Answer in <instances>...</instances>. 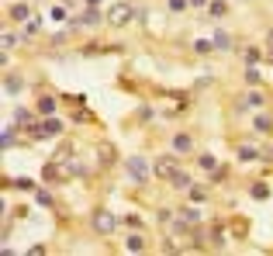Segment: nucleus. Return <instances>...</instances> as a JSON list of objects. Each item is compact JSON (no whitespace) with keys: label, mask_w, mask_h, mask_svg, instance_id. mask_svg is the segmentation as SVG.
<instances>
[{"label":"nucleus","mask_w":273,"mask_h":256,"mask_svg":"<svg viewBox=\"0 0 273 256\" xmlns=\"http://www.w3.org/2000/svg\"><path fill=\"white\" fill-rule=\"evenodd\" d=\"M14 121H18V125H31V111H21V107H18V111H14Z\"/></svg>","instance_id":"22"},{"label":"nucleus","mask_w":273,"mask_h":256,"mask_svg":"<svg viewBox=\"0 0 273 256\" xmlns=\"http://www.w3.org/2000/svg\"><path fill=\"white\" fill-rule=\"evenodd\" d=\"M11 145H14V128L7 125V128H4V149H11Z\"/></svg>","instance_id":"25"},{"label":"nucleus","mask_w":273,"mask_h":256,"mask_svg":"<svg viewBox=\"0 0 273 256\" xmlns=\"http://www.w3.org/2000/svg\"><path fill=\"white\" fill-rule=\"evenodd\" d=\"M256 59H259V52H256V49H249V52H246V62H249V66H256Z\"/></svg>","instance_id":"28"},{"label":"nucleus","mask_w":273,"mask_h":256,"mask_svg":"<svg viewBox=\"0 0 273 256\" xmlns=\"http://www.w3.org/2000/svg\"><path fill=\"white\" fill-rule=\"evenodd\" d=\"M176 170H180V153H166L163 159H156V173L166 177V180H170Z\"/></svg>","instance_id":"4"},{"label":"nucleus","mask_w":273,"mask_h":256,"mask_svg":"<svg viewBox=\"0 0 273 256\" xmlns=\"http://www.w3.org/2000/svg\"><path fill=\"white\" fill-rule=\"evenodd\" d=\"M208 14H211V18H225V14H228V4H221V0H211V4H208Z\"/></svg>","instance_id":"15"},{"label":"nucleus","mask_w":273,"mask_h":256,"mask_svg":"<svg viewBox=\"0 0 273 256\" xmlns=\"http://www.w3.org/2000/svg\"><path fill=\"white\" fill-rule=\"evenodd\" d=\"M49 21H66V7H52L49 11Z\"/></svg>","instance_id":"24"},{"label":"nucleus","mask_w":273,"mask_h":256,"mask_svg":"<svg viewBox=\"0 0 273 256\" xmlns=\"http://www.w3.org/2000/svg\"><path fill=\"white\" fill-rule=\"evenodd\" d=\"M211 42H214V49H218V52H225V49H232V39H228V35H225V31H214V39H211Z\"/></svg>","instance_id":"13"},{"label":"nucleus","mask_w":273,"mask_h":256,"mask_svg":"<svg viewBox=\"0 0 273 256\" xmlns=\"http://www.w3.org/2000/svg\"><path fill=\"white\" fill-rule=\"evenodd\" d=\"M170 180H173V187H176V191H190V187H194V180H190V173H183V170H176V173H173Z\"/></svg>","instance_id":"8"},{"label":"nucleus","mask_w":273,"mask_h":256,"mask_svg":"<svg viewBox=\"0 0 273 256\" xmlns=\"http://www.w3.org/2000/svg\"><path fill=\"white\" fill-rule=\"evenodd\" d=\"M114 229H118V218H114L111 211H94V232H100V236H111Z\"/></svg>","instance_id":"1"},{"label":"nucleus","mask_w":273,"mask_h":256,"mask_svg":"<svg viewBox=\"0 0 273 256\" xmlns=\"http://www.w3.org/2000/svg\"><path fill=\"white\" fill-rule=\"evenodd\" d=\"M142 246H145L142 236H128V239H125V249H128V253H142Z\"/></svg>","instance_id":"16"},{"label":"nucleus","mask_w":273,"mask_h":256,"mask_svg":"<svg viewBox=\"0 0 273 256\" xmlns=\"http://www.w3.org/2000/svg\"><path fill=\"white\" fill-rule=\"evenodd\" d=\"M132 18H135V11H132L128 4H114V7L107 11V21H111L114 28H125V24H128Z\"/></svg>","instance_id":"3"},{"label":"nucleus","mask_w":273,"mask_h":256,"mask_svg":"<svg viewBox=\"0 0 273 256\" xmlns=\"http://www.w3.org/2000/svg\"><path fill=\"white\" fill-rule=\"evenodd\" d=\"M253 159H259V153L253 145H239V163H253Z\"/></svg>","instance_id":"14"},{"label":"nucleus","mask_w":273,"mask_h":256,"mask_svg":"<svg viewBox=\"0 0 273 256\" xmlns=\"http://www.w3.org/2000/svg\"><path fill=\"white\" fill-rule=\"evenodd\" d=\"M253 197H256V201H266V197H270V187H266V184H256V187H253Z\"/></svg>","instance_id":"20"},{"label":"nucleus","mask_w":273,"mask_h":256,"mask_svg":"<svg viewBox=\"0 0 273 256\" xmlns=\"http://www.w3.org/2000/svg\"><path fill=\"white\" fill-rule=\"evenodd\" d=\"M242 100H249V107H263V104H266V97H263L259 90H253V94H246Z\"/></svg>","instance_id":"19"},{"label":"nucleus","mask_w":273,"mask_h":256,"mask_svg":"<svg viewBox=\"0 0 273 256\" xmlns=\"http://www.w3.org/2000/svg\"><path fill=\"white\" fill-rule=\"evenodd\" d=\"M125 166H128V177H132V184H138V187H142L145 180H149V166H145V159H142V156H132Z\"/></svg>","instance_id":"2"},{"label":"nucleus","mask_w":273,"mask_h":256,"mask_svg":"<svg viewBox=\"0 0 273 256\" xmlns=\"http://www.w3.org/2000/svg\"><path fill=\"white\" fill-rule=\"evenodd\" d=\"M104 4V0H87V7H100Z\"/></svg>","instance_id":"29"},{"label":"nucleus","mask_w":273,"mask_h":256,"mask_svg":"<svg viewBox=\"0 0 273 256\" xmlns=\"http://www.w3.org/2000/svg\"><path fill=\"white\" fill-rule=\"evenodd\" d=\"M73 21H76V28H94V24H100L104 18H100V11H97V7H87V11L76 14Z\"/></svg>","instance_id":"6"},{"label":"nucleus","mask_w":273,"mask_h":256,"mask_svg":"<svg viewBox=\"0 0 273 256\" xmlns=\"http://www.w3.org/2000/svg\"><path fill=\"white\" fill-rule=\"evenodd\" d=\"M211 49H214V42H208V39H201V42H194V52H201V56H204V52H211Z\"/></svg>","instance_id":"21"},{"label":"nucleus","mask_w":273,"mask_h":256,"mask_svg":"<svg viewBox=\"0 0 273 256\" xmlns=\"http://www.w3.org/2000/svg\"><path fill=\"white\" fill-rule=\"evenodd\" d=\"M170 11H173V14H180V11H187V0H170Z\"/></svg>","instance_id":"26"},{"label":"nucleus","mask_w":273,"mask_h":256,"mask_svg":"<svg viewBox=\"0 0 273 256\" xmlns=\"http://www.w3.org/2000/svg\"><path fill=\"white\" fill-rule=\"evenodd\" d=\"M259 80H263V73H259L256 66H249V69H246V83H249V87H259Z\"/></svg>","instance_id":"17"},{"label":"nucleus","mask_w":273,"mask_h":256,"mask_svg":"<svg viewBox=\"0 0 273 256\" xmlns=\"http://www.w3.org/2000/svg\"><path fill=\"white\" fill-rule=\"evenodd\" d=\"M173 153H194V138L190 135H173Z\"/></svg>","instance_id":"7"},{"label":"nucleus","mask_w":273,"mask_h":256,"mask_svg":"<svg viewBox=\"0 0 273 256\" xmlns=\"http://www.w3.org/2000/svg\"><path fill=\"white\" fill-rule=\"evenodd\" d=\"M201 166H204V170H214V166H218V159H214L211 153H201Z\"/></svg>","instance_id":"23"},{"label":"nucleus","mask_w":273,"mask_h":256,"mask_svg":"<svg viewBox=\"0 0 273 256\" xmlns=\"http://www.w3.org/2000/svg\"><path fill=\"white\" fill-rule=\"evenodd\" d=\"M59 132H62V121H56V118L31 125V135H35V138H49V135H59Z\"/></svg>","instance_id":"5"},{"label":"nucleus","mask_w":273,"mask_h":256,"mask_svg":"<svg viewBox=\"0 0 273 256\" xmlns=\"http://www.w3.org/2000/svg\"><path fill=\"white\" fill-rule=\"evenodd\" d=\"M4 87H7V94H21V90H24V80H21V77H14V73H7Z\"/></svg>","instance_id":"10"},{"label":"nucleus","mask_w":273,"mask_h":256,"mask_svg":"<svg viewBox=\"0 0 273 256\" xmlns=\"http://www.w3.org/2000/svg\"><path fill=\"white\" fill-rule=\"evenodd\" d=\"M14 45H18V35L7 31V35H4V49H14Z\"/></svg>","instance_id":"27"},{"label":"nucleus","mask_w":273,"mask_h":256,"mask_svg":"<svg viewBox=\"0 0 273 256\" xmlns=\"http://www.w3.org/2000/svg\"><path fill=\"white\" fill-rule=\"evenodd\" d=\"M253 128H256L259 135H270V132H273V118H266V115H256V121H253Z\"/></svg>","instance_id":"9"},{"label":"nucleus","mask_w":273,"mask_h":256,"mask_svg":"<svg viewBox=\"0 0 273 256\" xmlns=\"http://www.w3.org/2000/svg\"><path fill=\"white\" fill-rule=\"evenodd\" d=\"M11 21H31L28 4H14V7H11Z\"/></svg>","instance_id":"11"},{"label":"nucleus","mask_w":273,"mask_h":256,"mask_svg":"<svg viewBox=\"0 0 273 256\" xmlns=\"http://www.w3.org/2000/svg\"><path fill=\"white\" fill-rule=\"evenodd\" d=\"M38 111H42V115H52V111H56V97H42V100H38Z\"/></svg>","instance_id":"18"},{"label":"nucleus","mask_w":273,"mask_h":256,"mask_svg":"<svg viewBox=\"0 0 273 256\" xmlns=\"http://www.w3.org/2000/svg\"><path fill=\"white\" fill-rule=\"evenodd\" d=\"M180 218H183L187 225H197V222H201V211H197V208H180Z\"/></svg>","instance_id":"12"},{"label":"nucleus","mask_w":273,"mask_h":256,"mask_svg":"<svg viewBox=\"0 0 273 256\" xmlns=\"http://www.w3.org/2000/svg\"><path fill=\"white\" fill-rule=\"evenodd\" d=\"M190 4H208V0H190Z\"/></svg>","instance_id":"30"}]
</instances>
